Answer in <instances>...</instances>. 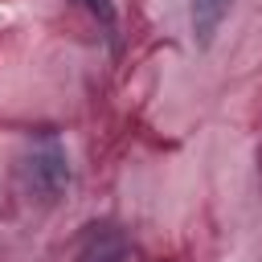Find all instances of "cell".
<instances>
[{
    "label": "cell",
    "instance_id": "6da1fadb",
    "mask_svg": "<svg viewBox=\"0 0 262 262\" xmlns=\"http://www.w3.org/2000/svg\"><path fill=\"white\" fill-rule=\"evenodd\" d=\"M70 180V168H66V151L57 143H41L33 156H29V184L45 196H57Z\"/></svg>",
    "mask_w": 262,
    "mask_h": 262
},
{
    "label": "cell",
    "instance_id": "7a4b0ae2",
    "mask_svg": "<svg viewBox=\"0 0 262 262\" xmlns=\"http://www.w3.org/2000/svg\"><path fill=\"white\" fill-rule=\"evenodd\" d=\"M188 4H192V29H196V37L209 41L217 33V25L225 20V12H229L233 0H188Z\"/></svg>",
    "mask_w": 262,
    "mask_h": 262
},
{
    "label": "cell",
    "instance_id": "3957f363",
    "mask_svg": "<svg viewBox=\"0 0 262 262\" xmlns=\"http://www.w3.org/2000/svg\"><path fill=\"white\" fill-rule=\"evenodd\" d=\"M82 258H86V262H123V242H119V233L106 229V225H102V229L94 225V233H90Z\"/></svg>",
    "mask_w": 262,
    "mask_h": 262
},
{
    "label": "cell",
    "instance_id": "277c9868",
    "mask_svg": "<svg viewBox=\"0 0 262 262\" xmlns=\"http://www.w3.org/2000/svg\"><path fill=\"white\" fill-rule=\"evenodd\" d=\"M94 12H102V20H111V8H106V0H86Z\"/></svg>",
    "mask_w": 262,
    "mask_h": 262
}]
</instances>
